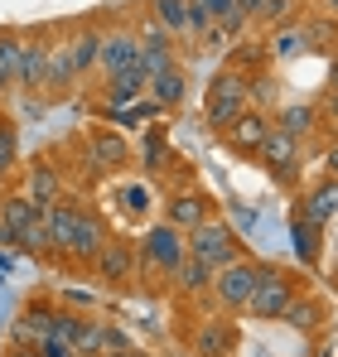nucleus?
Segmentation results:
<instances>
[{"label": "nucleus", "instance_id": "nucleus-1", "mask_svg": "<svg viewBox=\"0 0 338 357\" xmlns=\"http://www.w3.org/2000/svg\"><path fill=\"white\" fill-rule=\"evenodd\" d=\"M135 256H140V271H145V275L165 280V275H174V271L184 266V256H189V237H184L179 227L160 222V227H150V232L140 237Z\"/></svg>", "mask_w": 338, "mask_h": 357}, {"label": "nucleus", "instance_id": "nucleus-2", "mask_svg": "<svg viewBox=\"0 0 338 357\" xmlns=\"http://www.w3.org/2000/svg\"><path fill=\"white\" fill-rule=\"evenodd\" d=\"M247 112V77L237 73V68H223L213 82H208V102H203V121H208V130H218L223 135L232 121Z\"/></svg>", "mask_w": 338, "mask_h": 357}, {"label": "nucleus", "instance_id": "nucleus-3", "mask_svg": "<svg viewBox=\"0 0 338 357\" xmlns=\"http://www.w3.org/2000/svg\"><path fill=\"white\" fill-rule=\"evenodd\" d=\"M256 280H261V261L242 256V261H232V266H223L213 275V299L223 309H232V314H247V304L256 295Z\"/></svg>", "mask_w": 338, "mask_h": 357}, {"label": "nucleus", "instance_id": "nucleus-4", "mask_svg": "<svg viewBox=\"0 0 338 357\" xmlns=\"http://www.w3.org/2000/svg\"><path fill=\"white\" fill-rule=\"evenodd\" d=\"M189 256H198V261H208L213 271H223L232 261H242V241H237V232L227 227L223 218H208L203 227L189 232Z\"/></svg>", "mask_w": 338, "mask_h": 357}, {"label": "nucleus", "instance_id": "nucleus-5", "mask_svg": "<svg viewBox=\"0 0 338 357\" xmlns=\"http://www.w3.org/2000/svg\"><path fill=\"white\" fill-rule=\"evenodd\" d=\"M295 295H300V290H295V275H290V271L261 266V280H256V295L247 304V314H251V319H281Z\"/></svg>", "mask_w": 338, "mask_h": 357}, {"label": "nucleus", "instance_id": "nucleus-6", "mask_svg": "<svg viewBox=\"0 0 338 357\" xmlns=\"http://www.w3.org/2000/svg\"><path fill=\"white\" fill-rule=\"evenodd\" d=\"M135 271H140V256H135V246L126 237H107L102 256L92 261V275H97L102 285H131Z\"/></svg>", "mask_w": 338, "mask_h": 357}, {"label": "nucleus", "instance_id": "nucleus-7", "mask_svg": "<svg viewBox=\"0 0 338 357\" xmlns=\"http://www.w3.org/2000/svg\"><path fill=\"white\" fill-rule=\"evenodd\" d=\"M208 218H213V203H208V193H198V188H179V193H169L165 222H169V227H179L184 237H189L193 227H203Z\"/></svg>", "mask_w": 338, "mask_h": 357}, {"label": "nucleus", "instance_id": "nucleus-8", "mask_svg": "<svg viewBox=\"0 0 338 357\" xmlns=\"http://www.w3.org/2000/svg\"><path fill=\"white\" fill-rule=\"evenodd\" d=\"M102 246H107V227L97 222V213H87V208H82V213H78V227H73V241H68V251H63V256H68L73 266L92 271V261L102 256Z\"/></svg>", "mask_w": 338, "mask_h": 357}, {"label": "nucleus", "instance_id": "nucleus-9", "mask_svg": "<svg viewBox=\"0 0 338 357\" xmlns=\"http://www.w3.org/2000/svg\"><path fill=\"white\" fill-rule=\"evenodd\" d=\"M271 126H276V121L266 116V112H256V107H247V112H242V116H237V121H232V126L223 130V140L232 145V150H237V155H256V150L266 145V135H271Z\"/></svg>", "mask_w": 338, "mask_h": 357}, {"label": "nucleus", "instance_id": "nucleus-10", "mask_svg": "<svg viewBox=\"0 0 338 357\" xmlns=\"http://www.w3.org/2000/svg\"><path fill=\"white\" fill-rule=\"evenodd\" d=\"M256 160H261L276 178H295L300 174V140L285 135L281 126H271V135H266V145L256 150Z\"/></svg>", "mask_w": 338, "mask_h": 357}, {"label": "nucleus", "instance_id": "nucleus-11", "mask_svg": "<svg viewBox=\"0 0 338 357\" xmlns=\"http://www.w3.org/2000/svg\"><path fill=\"white\" fill-rule=\"evenodd\" d=\"M140 63V34L135 29H107L102 34V73L112 77V73H126V68H135Z\"/></svg>", "mask_w": 338, "mask_h": 357}, {"label": "nucleus", "instance_id": "nucleus-12", "mask_svg": "<svg viewBox=\"0 0 338 357\" xmlns=\"http://www.w3.org/2000/svg\"><path fill=\"white\" fill-rule=\"evenodd\" d=\"M87 165H97L102 174H116V169L131 165V145L116 130H92L87 135Z\"/></svg>", "mask_w": 338, "mask_h": 357}, {"label": "nucleus", "instance_id": "nucleus-13", "mask_svg": "<svg viewBox=\"0 0 338 357\" xmlns=\"http://www.w3.org/2000/svg\"><path fill=\"white\" fill-rule=\"evenodd\" d=\"M145 87H150V73L135 63V68H126V73H112V77H107L102 102H107V107H135V102L145 97Z\"/></svg>", "mask_w": 338, "mask_h": 357}, {"label": "nucleus", "instance_id": "nucleus-14", "mask_svg": "<svg viewBox=\"0 0 338 357\" xmlns=\"http://www.w3.org/2000/svg\"><path fill=\"white\" fill-rule=\"evenodd\" d=\"M338 213V178H319L304 198H300V213L295 218H304V222H314V227H329Z\"/></svg>", "mask_w": 338, "mask_h": 357}, {"label": "nucleus", "instance_id": "nucleus-15", "mask_svg": "<svg viewBox=\"0 0 338 357\" xmlns=\"http://www.w3.org/2000/svg\"><path fill=\"white\" fill-rule=\"evenodd\" d=\"M145 97H150V102H155L160 112H174V107H184V97H189V77H184V68H179V63L160 68V73L150 77Z\"/></svg>", "mask_w": 338, "mask_h": 357}, {"label": "nucleus", "instance_id": "nucleus-16", "mask_svg": "<svg viewBox=\"0 0 338 357\" xmlns=\"http://www.w3.org/2000/svg\"><path fill=\"white\" fill-rule=\"evenodd\" d=\"M232 348H237V328L227 319H203L193 328V353L198 357H232Z\"/></svg>", "mask_w": 338, "mask_h": 357}, {"label": "nucleus", "instance_id": "nucleus-17", "mask_svg": "<svg viewBox=\"0 0 338 357\" xmlns=\"http://www.w3.org/2000/svg\"><path fill=\"white\" fill-rule=\"evenodd\" d=\"M49 49L54 44H44V39H24V59H20V73H15L20 87L44 92V82H49Z\"/></svg>", "mask_w": 338, "mask_h": 357}, {"label": "nucleus", "instance_id": "nucleus-18", "mask_svg": "<svg viewBox=\"0 0 338 357\" xmlns=\"http://www.w3.org/2000/svg\"><path fill=\"white\" fill-rule=\"evenodd\" d=\"M276 126L304 145V140L324 126V116H319V107H314V102H290V107H281V112H276Z\"/></svg>", "mask_w": 338, "mask_h": 357}, {"label": "nucleus", "instance_id": "nucleus-19", "mask_svg": "<svg viewBox=\"0 0 338 357\" xmlns=\"http://www.w3.org/2000/svg\"><path fill=\"white\" fill-rule=\"evenodd\" d=\"M213 275H218V271H213L208 261H198V256H184V266L169 275V285H174L179 295L193 299V295H208V290H213Z\"/></svg>", "mask_w": 338, "mask_h": 357}, {"label": "nucleus", "instance_id": "nucleus-20", "mask_svg": "<svg viewBox=\"0 0 338 357\" xmlns=\"http://www.w3.org/2000/svg\"><path fill=\"white\" fill-rule=\"evenodd\" d=\"M63 49H68V59H73V73L87 77V73L102 63V34H97V29H78Z\"/></svg>", "mask_w": 338, "mask_h": 357}, {"label": "nucleus", "instance_id": "nucleus-21", "mask_svg": "<svg viewBox=\"0 0 338 357\" xmlns=\"http://www.w3.org/2000/svg\"><path fill=\"white\" fill-rule=\"evenodd\" d=\"M78 203H54V208H44V227H49V246H54L58 256L68 251V241H73V227H78Z\"/></svg>", "mask_w": 338, "mask_h": 357}, {"label": "nucleus", "instance_id": "nucleus-22", "mask_svg": "<svg viewBox=\"0 0 338 357\" xmlns=\"http://www.w3.org/2000/svg\"><path fill=\"white\" fill-rule=\"evenodd\" d=\"M39 218H44V208H39L29 193H20V198H15V193H10V198H0V222H5L15 237H20L29 222H39Z\"/></svg>", "mask_w": 338, "mask_h": 357}, {"label": "nucleus", "instance_id": "nucleus-23", "mask_svg": "<svg viewBox=\"0 0 338 357\" xmlns=\"http://www.w3.org/2000/svg\"><path fill=\"white\" fill-rule=\"evenodd\" d=\"M300 34H304V49L309 54H338V20L334 15H309L304 24H300Z\"/></svg>", "mask_w": 338, "mask_h": 357}, {"label": "nucleus", "instance_id": "nucleus-24", "mask_svg": "<svg viewBox=\"0 0 338 357\" xmlns=\"http://www.w3.org/2000/svg\"><path fill=\"white\" fill-rule=\"evenodd\" d=\"M29 198H34L39 208L63 203V178H58L54 165H34V169H29Z\"/></svg>", "mask_w": 338, "mask_h": 357}, {"label": "nucleus", "instance_id": "nucleus-25", "mask_svg": "<svg viewBox=\"0 0 338 357\" xmlns=\"http://www.w3.org/2000/svg\"><path fill=\"white\" fill-rule=\"evenodd\" d=\"M150 20L174 39H189V0H150Z\"/></svg>", "mask_w": 338, "mask_h": 357}, {"label": "nucleus", "instance_id": "nucleus-26", "mask_svg": "<svg viewBox=\"0 0 338 357\" xmlns=\"http://www.w3.org/2000/svg\"><path fill=\"white\" fill-rule=\"evenodd\" d=\"M266 63H271L266 44H256V39H237V44H232V59H227V68H237L242 77H251V73H266Z\"/></svg>", "mask_w": 338, "mask_h": 357}, {"label": "nucleus", "instance_id": "nucleus-27", "mask_svg": "<svg viewBox=\"0 0 338 357\" xmlns=\"http://www.w3.org/2000/svg\"><path fill=\"white\" fill-rule=\"evenodd\" d=\"M73 348H78V357H107V324L82 314V324L73 333Z\"/></svg>", "mask_w": 338, "mask_h": 357}, {"label": "nucleus", "instance_id": "nucleus-28", "mask_svg": "<svg viewBox=\"0 0 338 357\" xmlns=\"http://www.w3.org/2000/svg\"><path fill=\"white\" fill-rule=\"evenodd\" d=\"M266 54H271V59H300V54H309L300 24H276L271 39H266Z\"/></svg>", "mask_w": 338, "mask_h": 357}, {"label": "nucleus", "instance_id": "nucleus-29", "mask_svg": "<svg viewBox=\"0 0 338 357\" xmlns=\"http://www.w3.org/2000/svg\"><path fill=\"white\" fill-rule=\"evenodd\" d=\"M73 82H78V73H73V59H68V49H63V44H54V49H49V82H44V92H68V87H73Z\"/></svg>", "mask_w": 338, "mask_h": 357}, {"label": "nucleus", "instance_id": "nucleus-30", "mask_svg": "<svg viewBox=\"0 0 338 357\" xmlns=\"http://www.w3.org/2000/svg\"><path fill=\"white\" fill-rule=\"evenodd\" d=\"M20 59H24V34H15V29H0V87H5V82H15V73H20Z\"/></svg>", "mask_w": 338, "mask_h": 357}, {"label": "nucleus", "instance_id": "nucleus-31", "mask_svg": "<svg viewBox=\"0 0 338 357\" xmlns=\"http://www.w3.org/2000/svg\"><path fill=\"white\" fill-rule=\"evenodd\" d=\"M281 319L290 324V328H300V333H309V328H314V324L324 319V309H319V299H304V295H295V299H290V309H285Z\"/></svg>", "mask_w": 338, "mask_h": 357}, {"label": "nucleus", "instance_id": "nucleus-32", "mask_svg": "<svg viewBox=\"0 0 338 357\" xmlns=\"http://www.w3.org/2000/svg\"><path fill=\"white\" fill-rule=\"evenodd\" d=\"M319 237H324V227H314V222L295 218V251H300V261H304V266H319Z\"/></svg>", "mask_w": 338, "mask_h": 357}, {"label": "nucleus", "instance_id": "nucleus-33", "mask_svg": "<svg viewBox=\"0 0 338 357\" xmlns=\"http://www.w3.org/2000/svg\"><path fill=\"white\" fill-rule=\"evenodd\" d=\"M271 102H276V77H271V68H266V73H251V77H247V107L266 112Z\"/></svg>", "mask_w": 338, "mask_h": 357}, {"label": "nucleus", "instance_id": "nucleus-34", "mask_svg": "<svg viewBox=\"0 0 338 357\" xmlns=\"http://www.w3.org/2000/svg\"><path fill=\"white\" fill-rule=\"evenodd\" d=\"M295 10H300V0H261L251 20H261V24H290Z\"/></svg>", "mask_w": 338, "mask_h": 357}, {"label": "nucleus", "instance_id": "nucleus-35", "mask_svg": "<svg viewBox=\"0 0 338 357\" xmlns=\"http://www.w3.org/2000/svg\"><path fill=\"white\" fill-rule=\"evenodd\" d=\"M140 49H165V54H174V34L160 29L155 20H145V24H140Z\"/></svg>", "mask_w": 338, "mask_h": 357}, {"label": "nucleus", "instance_id": "nucleus-36", "mask_svg": "<svg viewBox=\"0 0 338 357\" xmlns=\"http://www.w3.org/2000/svg\"><path fill=\"white\" fill-rule=\"evenodd\" d=\"M20 246H24V251H54V246H49V227H44V218L29 222V227L20 232Z\"/></svg>", "mask_w": 338, "mask_h": 357}, {"label": "nucleus", "instance_id": "nucleus-37", "mask_svg": "<svg viewBox=\"0 0 338 357\" xmlns=\"http://www.w3.org/2000/svg\"><path fill=\"white\" fill-rule=\"evenodd\" d=\"M39 357H78V348H73L68 338L49 333V338H39Z\"/></svg>", "mask_w": 338, "mask_h": 357}, {"label": "nucleus", "instance_id": "nucleus-38", "mask_svg": "<svg viewBox=\"0 0 338 357\" xmlns=\"http://www.w3.org/2000/svg\"><path fill=\"white\" fill-rule=\"evenodd\" d=\"M140 160H145V169H160V160H165V140H160V135H150V140H145V155H140Z\"/></svg>", "mask_w": 338, "mask_h": 357}, {"label": "nucleus", "instance_id": "nucleus-39", "mask_svg": "<svg viewBox=\"0 0 338 357\" xmlns=\"http://www.w3.org/2000/svg\"><path fill=\"white\" fill-rule=\"evenodd\" d=\"M319 116H324V121H329V126L338 130V92H329V97H324V107H319Z\"/></svg>", "mask_w": 338, "mask_h": 357}, {"label": "nucleus", "instance_id": "nucleus-40", "mask_svg": "<svg viewBox=\"0 0 338 357\" xmlns=\"http://www.w3.org/2000/svg\"><path fill=\"white\" fill-rule=\"evenodd\" d=\"M10 155H15V135H10V130H0V169L10 165Z\"/></svg>", "mask_w": 338, "mask_h": 357}, {"label": "nucleus", "instance_id": "nucleus-41", "mask_svg": "<svg viewBox=\"0 0 338 357\" xmlns=\"http://www.w3.org/2000/svg\"><path fill=\"white\" fill-rule=\"evenodd\" d=\"M324 169H329V178H338V140L324 150Z\"/></svg>", "mask_w": 338, "mask_h": 357}, {"label": "nucleus", "instance_id": "nucleus-42", "mask_svg": "<svg viewBox=\"0 0 338 357\" xmlns=\"http://www.w3.org/2000/svg\"><path fill=\"white\" fill-rule=\"evenodd\" d=\"M232 5H237V15H242V20H251V15H256V5H261V0H232Z\"/></svg>", "mask_w": 338, "mask_h": 357}, {"label": "nucleus", "instance_id": "nucleus-43", "mask_svg": "<svg viewBox=\"0 0 338 357\" xmlns=\"http://www.w3.org/2000/svg\"><path fill=\"white\" fill-rule=\"evenodd\" d=\"M329 92H338V54L329 59Z\"/></svg>", "mask_w": 338, "mask_h": 357}, {"label": "nucleus", "instance_id": "nucleus-44", "mask_svg": "<svg viewBox=\"0 0 338 357\" xmlns=\"http://www.w3.org/2000/svg\"><path fill=\"white\" fill-rule=\"evenodd\" d=\"M10 357H39V348H15Z\"/></svg>", "mask_w": 338, "mask_h": 357}, {"label": "nucleus", "instance_id": "nucleus-45", "mask_svg": "<svg viewBox=\"0 0 338 357\" xmlns=\"http://www.w3.org/2000/svg\"><path fill=\"white\" fill-rule=\"evenodd\" d=\"M324 15H334V20H338V0H324Z\"/></svg>", "mask_w": 338, "mask_h": 357}]
</instances>
